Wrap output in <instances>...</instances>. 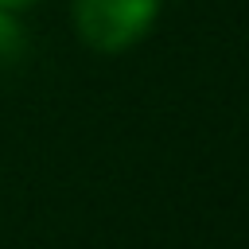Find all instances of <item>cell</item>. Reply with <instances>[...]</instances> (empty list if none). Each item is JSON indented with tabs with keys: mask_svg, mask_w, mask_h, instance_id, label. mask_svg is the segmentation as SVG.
I'll list each match as a JSON object with an SVG mask.
<instances>
[{
	"mask_svg": "<svg viewBox=\"0 0 249 249\" xmlns=\"http://www.w3.org/2000/svg\"><path fill=\"white\" fill-rule=\"evenodd\" d=\"M160 0H74V27L93 51L132 47L156 19Z\"/></svg>",
	"mask_w": 249,
	"mask_h": 249,
	"instance_id": "6da1fadb",
	"label": "cell"
},
{
	"mask_svg": "<svg viewBox=\"0 0 249 249\" xmlns=\"http://www.w3.org/2000/svg\"><path fill=\"white\" fill-rule=\"evenodd\" d=\"M19 54H23L19 23L12 19V12H4V8H0V66H12Z\"/></svg>",
	"mask_w": 249,
	"mask_h": 249,
	"instance_id": "7a4b0ae2",
	"label": "cell"
},
{
	"mask_svg": "<svg viewBox=\"0 0 249 249\" xmlns=\"http://www.w3.org/2000/svg\"><path fill=\"white\" fill-rule=\"evenodd\" d=\"M27 4H35V0H0L4 12H19V8H27Z\"/></svg>",
	"mask_w": 249,
	"mask_h": 249,
	"instance_id": "3957f363",
	"label": "cell"
}]
</instances>
